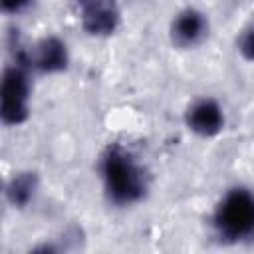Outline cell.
Returning a JSON list of instances; mask_svg holds the SVG:
<instances>
[{"instance_id":"obj_4","label":"cell","mask_w":254,"mask_h":254,"mask_svg":"<svg viewBox=\"0 0 254 254\" xmlns=\"http://www.w3.org/2000/svg\"><path fill=\"white\" fill-rule=\"evenodd\" d=\"M81 28L93 38H107L121 26V10L115 0H73Z\"/></svg>"},{"instance_id":"obj_1","label":"cell","mask_w":254,"mask_h":254,"mask_svg":"<svg viewBox=\"0 0 254 254\" xmlns=\"http://www.w3.org/2000/svg\"><path fill=\"white\" fill-rule=\"evenodd\" d=\"M99 177L109 202L117 206L139 202L149 189L147 171L137 157L119 143H111L103 149L99 157Z\"/></svg>"},{"instance_id":"obj_10","label":"cell","mask_w":254,"mask_h":254,"mask_svg":"<svg viewBox=\"0 0 254 254\" xmlns=\"http://www.w3.org/2000/svg\"><path fill=\"white\" fill-rule=\"evenodd\" d=\"M32 4L34 0H0V10L8 16H16V14L26 12Z\"/></svg>"},{"instance_id":"obj_8","label":"cell","mask_w":254,"mask_h":254,"mask_svg":"<svg viewBox=\"0 0 254 254\" xmlns=\"http://www.w3.org/2000/svg\"><path fill=\"white\" fill-rule=\"evenodd\" d=\"M38 192V175L34 171H18L6 183V200L14 208H26Z\"/></svg>"},{"instance_id":"obj_6","label":"cell","mask_w":254,"mask_h":254,"mask_svg":"<svg viewBox=\"0 0 254 254\" xmlns=\"http://www.w3.org/2000/svg\"><path fill=\"white\" fill-rule=\"evenodd\" d=\"M208 18L198 8H185L181 10L169 28V36L173 46L181 50H192L200 46L208 36Z\"/></svg>"},{"instance_id":"obj_2","label":"cell","mask_w":254,"mask_h":254,"mask_svg":"<svg viewBox=\"0 0 254 254\" xmlns=\"http://www.w3.org/2000/svg\"><path fill=\"white\" fill-rule=\"evenodd\" d=\"M212 224L222 240H254V192L242 187L230 189L216 204Z\"/></svg>"},{"instance_id":"obj_7","label":"cell","mask_w":254,"mask_h":254,"mask_svg":"<svg viewBox=\"0 0 254 254\" xmlns=\"http://www.w3.org/2000/svg\"><path fill=\"white\" fill-rule=\"evenodd\" d=\"M185 123L198 137H216L224 129V109L212 97L194 99L185 111Z\"/></svg>"},{"instance_id":"obj_9","label":"cell","mask_w":254,"mask_h":254,"mask_svg":"<svg viewBox=\"0 0 254 254\" xmlns=\"http://www.w3.org/2000/svg\"><path fill=\"white\" fill-rule=\"evenodd\" d=\"M236 48L240 52V56L246 60V62H254V22L248 24L240 36H238V42H236Z\"/></svg>"},{"instance_id":"obj_3","label":"cell","mask_w":254,"mask_h":254,"mask_svg":"<svg viewBox=\"0 0 254 254\" xmlns=\"http://www.w3.org/2000/svg\"><path fill=\"white\" fill-rule=\"evenodd\" d=\"M30 67L20 62L6 65L0 85V119L8 127H18L30 117L32 79Z\"/></svg>"},{"instance_id":"obj_5","label":"cell","mask_w":254,"mask_h":254,"mask_svg":"<svg viewBox=\"0 0 254 254\" xmlns=\"http://www.w3.org/2000/svg\"><path fill=\"white\" fill-rule=\"evenodd\" d=\"M38 73H60L69 64V52L62 38L46 36L30 52H18L16 60Z\"/></svg>"}]
</instances>
